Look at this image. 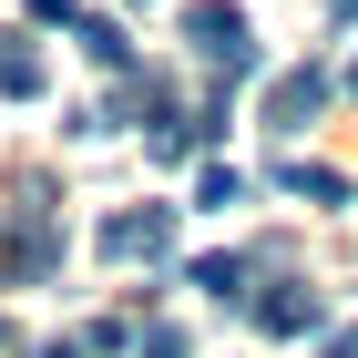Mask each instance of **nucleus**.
<instances>
[{"instance_id":"nucleus-1","label":"nucleus","mask_w":358,"mask_h":358,"mask_svg":"<svg viewBox=\"0 0 358 358\" xmlns=\"http://www.w3.org/2000/svg\"><path fill=\"white\" fill-rule=\"evenodd\" d=\"M185 41L215 62L225 83H246V72H256V31H246V10H236V0H194V10H185Z\"/></svg>"},{"instance_id":"nucleus-2","label":"nucleus","mask_w":358,"mask_h":358,"mask_svg":"<svg viewBox=\"0 0 358 358\" xmlns=\"http://www.w3.org/2000/svg\"><path fill=\"white\" fill-rule=\"evenodd\" d=\"M103 256H113V266H164V256H174V205L113 215V225H103Z\"/></svg>"},{"instance_id":"nucleus-3","label":"nucleus","mask_w":358,"mask_h":358,"mask_svg":"<svg viewBox=\"0 0 358 358\" xmlns=\"http://www.w3.org/2000/svg\"><path fill=\"white\" fill-rule=\"evenodd\" d=\"M317 113H328V72H317V62H297V72L266 83V134H307Z\"/></svg>"},{"instance_id":"nucleus-4","label":"nucleus","mask_w":358,"mask_h":358,"mask_svg":"<svg viewBox=\"0 0 358 358\" xmlns=\"http://www.w3.org/2000/svg\"><path fill=\"white\" fill-rule=\"evenodd\" d=\"M246 307H256V328H266V338H307L317 317H328L317 287H266V297H246Z\"/></svg>"},{"instance_id":"nucleus-5","label":"nucleus","mask_w":358,"mask_h":358,"mask_svg":"<svg viewBox=\"0 0 358 358\" xmlns=\"http://www.w3.org/2000/svg\"><path fill=\"white\" fill-rule=\"evenodd\" d=\"M185 287H205L215 307H246V297H256V256H236V246H225V256H194Z\"/></svg>"},{"instance_id":"nucleus-6","label":"nucleus","mask_w":358,"mask_h":358,"mask_svg":"<svg viewBox=\"0 0 358 358\" xmlns=\"http://www.w3.org/2000/svg\"><path fill=\"white\" fill-rule=\"evenodd\" d=\"M0 92H10V103H31V92H41V52H31L21 31H0Z\"/></svg>"},{"instance_id":"nucleus-7","label":"nucleus","mask_w":358,"mask_h":358,"mask_svg":"<svg viewBox=\"0 0 358 358\" xmlns=\"http://www.w3.org/2000/svg\"><path fill=\"white\" fill-rule=\"evenodd\" d=\"M72 41H83V52L103 62V72H123V62H134V41H123V21H103V10H83V21H72Z\"/></svg>"},{"instance_id":"nucleus-8","label":"nucleus","mask_w":358,"mask_h":358,"mask_svg":"<svg viewBox=\"0 0 358 358\" xmlns=\"http://www.w3.org/2000/svg\"><path fill=\"white\" fill-rule=\"evenodd\" d=\"M276 185L307 194V205H348V174H338V164H276Z\"/></svg>"},{"instance_id":"nucleus-9","label":"nucleus","mask_w":358,"mask_h":358,"mask_svg":"<svg viewBox=\"0 0 358 358\" xmlns=\"http://www.w3.org/2000/svg\"><path fill=\"white\" fill-rule=\"evenodd\" d=\"M194 205H205V215L246 205V174H236V164H205V174H194Z\"/></svg>"},{"instance_id":"nucleus-10","label":"nucleus","mask_w":358,"mask_h":358,"mask_svg":"<svg viewBox=\"0 0 358 358\" xmlns=\"http://www.w3.org/2000/svg\"><path fill=\"white\" fill-rule=\"evenodd\" d=\"M134 358H185V338H174V328H143V338H134Z\"/></svg>"},{"instance_id":"nucleus-11","label":"nucleus","mask_w":358,"mask_h":358,"mask_svg":"<svg viewBox=\"0 0 358 358\" xmlns=\"http://www.w3.org/2000/svg\"><path fill=\"white\" fill-rule=\"evenodd\" d=\"M31 21H62V31H72V21H83V0H31Z\"/></svg>"},{"instance_id":"nucleus-12","label":"nucleus","mask_w":358,"mask_h":358,"mask_svg":"<svg viewBox=\"0 0 358 358\" xmlns=\"http://www.w3.org/2000/svg\"><path fill=\"white\" fill-rule=\"evenodd\" d=\"M31 358H83V348H72V338H52V348H31Z\"/></svg>"},{"instance_id":"nucleus-13","label":"nucleus","mask_w":358,"mask_h":358,"mask_svg":"<svg viewBox=\"0 0 358 358\" xmlns=\"http://www.w3.org/2000/svg\"><path fill=\"white\" fill-rule=\"evenodd\" d=\"M348 92H358V72H348Z\"/></svg>"},{"instance_id":"nucleus-14","label":"nucleus","mask_w":358,"mask_h":358,"mask_svg":"<svg viewBox=\"0 0 358 358\" xmlns=\"http://www.w3.org/2000/svg\"><path fill=\"white\" fill-rule=\"evenodd\" d=\"M348 10H358V0H348Z\"/></svg>"},{"instance_id":"nucleus-15","label":"nucleus","mask_w":358,"mask_h":358,"mask_svg":"<svg viewBox=\"0 0 358 358\" xmlns=\"http://www.w3.org/2000/svg\"><path fill=\"white\" fill-rule=\"evenodd\" d=\"M0 338H10V328H0Z\"/></svg>"}]
</instances>
